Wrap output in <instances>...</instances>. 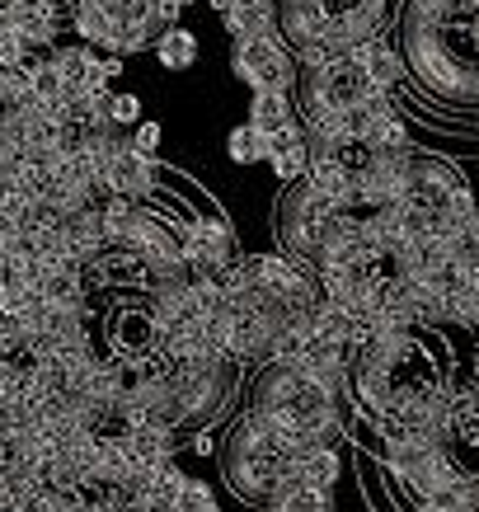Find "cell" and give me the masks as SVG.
<instances>
[{
    "instance_id": "obj_1",
    "label": "cell",
    "mask_w": 479,
    "mask_h": 512,
    "mask_svg": "<svg viewBox=\"0 0 479 512\" xmlns=\"http://www.w3.org/2000/svg\"><path fill=\"white\" fill-rule=\"evenodd\" d=\"M400 52L418 90L479 109V0H404Z\"/></svg>"
},
{
    "instance_id": "obj_2",
    "label": "cell",
    "mask_w": 479,
    "mask_h": 512,
    "mask_svg": "<svg viewBox=\"0 0 479 512\" xmlns=\"http://www.w3.org/2000/svg\"><path fill=\"white\" fill-rule=\"evenodd\" d=\"M343 404L348 395L329 390L301 362H263L249 390V414H259L296 447H334L343 433Z\"/></svg>"
},
{
    "instance_id": "obj_3",
    "label": "cell",
    "mask_w": 479,
    "mask_h": 512,
    "mask_svg": "<svg viewBox=\"0 0 479 512\" xmlns=\"http://www.w3.org/2000/svg\"><path fill=\"white\" fill-rule=\"evenodd\" d=\"M386 19L390 0H278V33L301 66L353 57L357 47L386 38Z\"/></svg>"
},
{
    "instance_id": "obj_4",
    "label": "cell",
    "mask_w": 479,
    "mask_h": 512,
    "mask_svg": "<svg viewBox=\"0 0 479 512\" xmlns=\"http://www.w3.org/2000/svg\"><path fill=\"white\" fill-rule=\"evenodd\" d=\"M296 456H301L296 442H287L278 428H268L259 414L245 409L221 442V475L235 498L254 508H273L282 489L296 480Z\"/></svg>"
},
{
    "instance_id": "obj_5",
    "label": "cell",
    "mask_w": 479,
    "mask_h": 512,
    "mask_svg": "<svg viewBox=\"0 0 479 512\" xmlns=\"http://www.w3.org/2000/svg\"><path fill=\"white\" fill-rule=\"evenodd\" d=\"M296 90H301V104H296V109H301V123H320V118H334V113L390 99V94L367 76V66L357 62V57H329V62L301 66Z\"/></svg>"
},
{
    "instance_id": "obj_6",
    "label": "cell",
    "mask_w": 479,
    "mask_h": 512,
    "mask_svg": "<svg viewBox=\"0 0 479 512\" xmlns=\"http://www.w3.org/2000/svg\"><path fill=\"white\" fill-rule=\"evenodd\" d=\"M231 71L235 80H245L249 90H292L296 76H301V66H296V52L287 43H278L273 33H263V38H235L231 43Z\"/></svg>"
},
{
    "instance_id": "obj_7",
    "label": "cell",
    "mask_w": 479,
    "mask_h": 512,
    "mask_svg": "<svg viewBox=\"0 0 479 512\" xmlns=\"http://www.w3.org/2000/svg\"><path fill=\"white\" fill-rule=\"evenodd\" d=\"M179 245L193 268L198 264H226L235 259V231L221 217H193L179 221Z\"/></svg>"
},
{
    "instance_id": "obj_8",
    "label": "cell",
    "mask_w": 479,
    "mask_h": 512,
    "mask_svg": "<svg viewBox=\"0 0 479 512\" xmlns=\"http://www.w3.org/2000/svg\"><path fill=\"white\" fill-rule=\"evenodd\" d=\"M104 188L118 193V198L146 202L155 193V156H141L132 141H123V146L113 151L109 170H104Z\"/></svg>"
},
{
    "instance_id": "obj_9",
    "label": "cell",
    "mask_w": 479,
    "mask_h": 512,
    "mask_svg": "<svg viewBox=\"0 0 479 512\" xmlns=\"http://www.w3.org/2000/svg\"><path fill=\"white\" fill-rule=\"evenodd\" d=\"M57 5H43V0H10L0 10V33H15L29 47H47L57 38Z\"/></svg>"
},
{
    "instance_id": "obj_10",
    "label": "cell",
    "mask_w": 479,
    "mask_h": 512,
    "mask_svg": "<svg viewBox=\"0 0 479 512\" xmlns=\"http://www.w3.org/2000/svg\"><path fill=\"white\" fill-rule=\"evenodd\" d=\"M268 165H273V179H278V184H296V179H306L310 174L306 123H296V127H287V132L273 137V156H268Z\"/></svg>"
},
{
    "instance_id": "obj_11",
    "label": "cell",
    "mask_w": 479,
    "mask_h": 512,
    "mask_svg": "<svg viewBox=\"0 0 479 512\" xmlns=\"http://www.w3.org/2000/svg\"><path fill=\"white\" fill-rule=\"evenodd\" d=\"M357 62L367 66V76L381 85V90H395L404 76H409V66H404V52H400V43H386V38H376V43H367V47H357L353 52Z\"/></svg>"
},
{
    "instance_id": "obj_12",
    "label": "cell",
    "mask_w": 479,
    "mask_h": 512,
    "mask_svg": "<svg viewBox=\"0 0 479 512\" xmlns=\"http://www.w3.org/2000/svg\"><path fill=\"white\" fill-rule=\"evenodd\" d=\"M221 19H226L231 43L235 38H263V33L278 29V0H235L231 15H221Z\"/></svg>"
},
{
    "instance_id": "obj_13",
    "label": "cell",
    "mask_w": 479,
    "mask_h": 512,
    "mask_svg": "<svg viewBox=\"0 0 479 512\" xmlns=\"http://www.w3.org/2000/svg\"><path fill=\"white\" fill-rule=\"evenodd\" d=\"M249 123L259 127L263 137H278V132L301 123V109H292V99L282 90H259L249 99Z\"/></svg>"
},
{
    "instance_id": "obj_14",
    "label": "cell",
    "mask_w": 479,
    "mask_h": 512,
    "mask_svg": "<svg viewBox=\"0 0 479 512\" xmlns=\"http://www.w3.org/2000/svg\"><path fill=\"white\" fill-rule=\"evenodd\" d=\"M151 52L160 57V66H165V71H193L202 47H198V33L184 29V24H174V29H165L160 38H155Z\"/></svg>"
},
{
    "instance_id": "obj_15",
    "label": "cell",
    "mask_w": 479,
    "mask_h": 512,
    "mask_svg": "<svg viewBox=\"0 0 479 512\" xmlns=\"http://www.w3.org/2000/svg\"><path fill=\"white\" fill-rule=\"evenodd\" d=\"M343 475V456L334 447H301L296 456V480L315 484V489H334Z\"/></svg>"
},
{
    "instance_id": "obj_16",
    "label": "cell",
    "mask_w": 479,
    "mask_h": 512,
    "mask_svg": "<svg viewBox=\"0 0 479 512\" xmlns=\"http://www.w3.org/2000/svg\"><path fill=\"white\" fill-rule=\"evenodd\" d=\"M268 512H334V489H315L306 480H292Z\"/></svg>"
},
{
    "instance_id": "obj_17",
    "label": "cell",
    "mask_w": 479,
    "mask_h": 512,
    "mask_svg": "<svg viewBox=\"0 0 479 512\" xmlns=\"http://www.w3.org/2000/svg\"><path fill=\"white\" fill-rule=\"evenodd\" d=\"M226 151H231L235 165H259V160L273 156V137H263L254 123H245V127H235L231 137H226Z\"/></svg>"
},
{
    "instance_id": "obj_18",
    "label": "cell",
    "mask_w": 479,
    "mask_h": 512,
    "mask_svg": "<svg viewBox=\"0 0 479 512\" xmlns=\"http://www.w3.org/2000/svg\"><path fill=\"white\" fill-rule=\"evenodd\" d=\"M29 62V43L15 38V33H0V71H24Z\"/></svg>"
},
{
    "instance_id": "obj_19",
    "label": "cell",
    "mask_w": 479,
    "mask_h": 512,
    "mask_svg": "<svg viewBox=\"0 0 479 512\" xmlns=\"http://www.w3.org/2000/svg\"><path fill=\"white\" fill-rule=\"evenodd\" d=\"M109 123L113 127H137L141 123V99H137V94H113Z\"/></svg>"
},
{
    "instance_id": "obj_20",
    "label": "cell",
    "mask_w": 479,
    "mask_h": 512,
    "mask_svg": "<svg viewBox=\"0 0 479 512\" xmlns=\"http://www.w3.org/2000/svg\"><path fill=\"white\" fill-rule=\"evenodd\" d=\"M132 146H137L141 156H155V151H160V123L141 118V123L132 127Z\"/></svg>"
},
{
    "instance_id": "obj_21",
    "label": "cell",
    "mask_w": 479,
    "mask_h": 512,
    "mask_svg": "<svg viewBox=\"0 0 479 512\" xmlns=\"http://www.w3.org/2000/svg\"><path fill=\"white\" fill-rule=\"evenodd\" d=\"M179 10H184V0H155V15H160V24H165V29H174V24H179Z\"/></svg>"
},
{
    "instance_id": "obj_22",
    "label": "cell",
    "mask_w": 479,
    "mask_h": 512,
    "mask_svg": "<svg viewBox=\"0 0 479 512\" xmlns=\"http://www.w3.org/2000/svg\"><path fill=\"white\" fill-rule=\"evenodd\" d=\"M188 451H198V456H207V451H217V447H212V433H207V428H198V433L188 437Z\"/></svg>"
},
{
    "instance_id": "obj_23",
    "label": "cell",
    "mask_w": 479,
    "mask_h": 512,
    "mask_svg": "<svg viewBox=\"0 0 479 512\" xmlns=\"http://www.w3.org/2000/svg\"><path fill=\"white\" fill-rule=\"evenodd\" d=\"M207 5H212L217 15H231V5H235V0H207Z\"/></svg>"
},
{
    "instance_id": "obj_24",
    "label": "cell",
    "mask_w": 479,
    "mask_h": 512,
    "mask_svg": "<svg viewBox=\"0 0 479 512\" xmlns=\"http://www.w3.org/2000/svg\"><path fill=\"white\" fill-rule=\"evenodd\" d=\"M465 231H470V240H475V245H479V212H475V217H470V226H465Z\"/></svg>"
},
{
    "instance_id": "obj_25",
    "label": "cell",
    "mask_w": 479,
    "mask_h": 512,
    "mask_svg": "<svg viewBox=\"0 0 479 512\" xmlns=\"http://www.w3.org/2000/svg\"><path fill=\"white\" fill-rule=\"evenodd\" d=\"M184 5H188V0H184Z\"/></svg>"
}]
</instances>
